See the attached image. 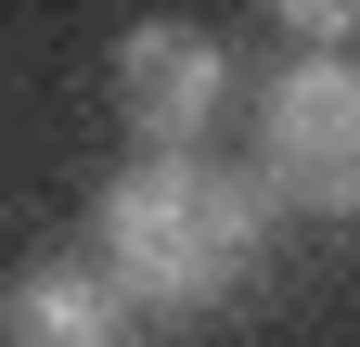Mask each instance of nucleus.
<instances>
[{
    "label": "nucleus",
    "mask_w": 360,
    "mask_h": 347,
    "mask_svg": "<svg viewBox=\"0 0 360 347\" xmlns=\"http://www.w3.org/2000/svg\"><path fill=\"white\" fill-rule=\"evenodd\" d=\"M270 257V193L219 155H129L90 206V270L142 322H206L232 309Z\"/></svg>",
    "instance_id": "1"
},
{
    "label": "nucleus",
    "mask_w": 360,
    "mask_h": 347,
    "mask_svg": "<svg viewBox=\"0 0 360 347\" xmlns=\"http://www.w3.org/2000/svg\"><path fill=\"white\" fill-rule=\"evenodd\" d=\"M257 193L296 219H347L360 206V77L335 52H296L257 91Z\"/></svg>",
    "instance_id": "2"
},
{
    "label": "nucleus",
    "mask_w": 360,
    "mask_h": 347,
    "mask_svg": "<svg viewBox=\"0 0 360 347\" xmlns=\"http://www.w3.org/2000/svg\"><path fill=\"white\" fill-rule=\"evenodd\" d=\"M219 103H232V52H219L206 26H129L116 39V116H129V142L142 155H206V129Z\"/></svg>",
    "instance_id": "3"
},
{
    "label": "nucleus",
    "mask_w": 360,
    "mask_h": 347,
    "mask_svg": "<svg viewBox=\"0 0 360 347\" xmlns=\"http://www.w3.org/2000/svg\"><path fill=\"white\" fill-rule=\"evenodd\" d=\"M0 347H155V322L90 270V257H26L0 283Z\"/></svg>",
    "instance_id": "4"
},
{
    "label": "nucleus",
    "mask_w": 360,
    "mask_h": 347,
    "mask_svg": "<svg viewBox=\"0 0 360 347\" xmlns=\"http://www.w3.org/2000/svg\"><path fill=\"white\" fill-rule=\"evenodd\" d=\"M270 13H283V26L309 39V52H335V39L360 26V0H270Z\"/></svg>",
    "instance_id": "5"
}]
</instances>
